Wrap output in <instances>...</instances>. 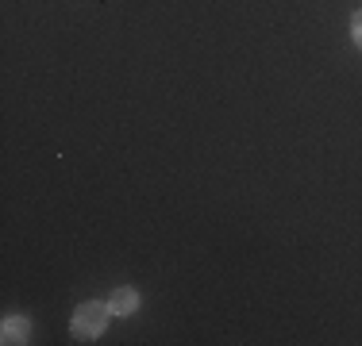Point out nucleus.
<instances>
[{
    "label": "nucleus",
    "instance_id": "nucleus-1",
    "mask_svg": "<svg viewBox=\"0 0 362 346\" xmlns=\"http://www.w3.org/2000/svg\"><path fill=\"white\" fill-rule=\"evenodd\" d=\"M108 316H112L108 300H85V304H77L74 319H70V335H74L77 342L100 339V335H105V327H108Z\"/></svg>",
    "mask_w": 362,
    "mask_h": 346
},
{
    "label": "nucleus",
    "instance_id": "nucleus-4",
    "mask_svg": "<svg viewBox=\"0 0 362 346\" xmlns=\"http://www.w3.org/2000/svg\"><path fill=\"white\" fill-rule=\"evenodd\" d=\"M351 42H355V47L362 50V8L355 16H351Z\"/></svg>",
    "mask_w": 362,
    "mask_h": 346
},
{
    "label": "nucleus",
    "instance_id": "nucleus-3",
    "mask_svg": "<svg viewBox=\"0 0 362 346\" xmlns=\"http://www.w3.org/2000/svg\"><path fill=\"white\" fill-rule=\"evenodd\" d=\"M139 300H143L139 289H132V285H119V289L108 297V308H112V316H135Z\"/></svg>",
    "mask_w": 362,
    "mask_h": 346
},
{
    "label": "nucleus",
    "instance_id": "nucleus-2",
    "mask_svg": "<svg viewBox=\"0 0 362 346\" xmlns=\"http://www.w3.org/2000/svg\"><path fill=\"white\" fill-rule=\"evenodd\" d=\"M31 339V319L28 316H4V323H0V342L4 346H20Z\"/></svg>",
    "mask_w": 362,
    "mask_h": 346
}]
</instances>
